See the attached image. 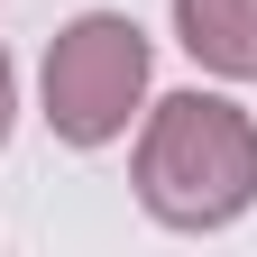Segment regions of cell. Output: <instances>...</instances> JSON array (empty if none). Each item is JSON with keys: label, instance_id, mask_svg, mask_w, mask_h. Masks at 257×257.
I'll list each match as a JSON object with an SVG mask.
<instances>
[{"label": "cell", "instance_id": "6da1fadb", "mask_svg": "<svg viewBox=\"0 0 257 257\" xmlns=\"http://www.w3.org/2000/svg\"><path fill=\"white\" fill-rule=\"evenodd\" d=\"M138 193L175 230H220L230 211H248V193H257V128H248V110H230L220 92L156 101L147 147H138Z\"/></svg>", "mask_w": 257, "mask_h": 257}, {"label": "cell", "instance_id": "277c9868", "mask_svg": "<svg viewBox=\"0 0 257 257\" xmlns=\"http://www.w3.org/2000/svg\"><path fill=\"white\" fill-rule=\"evenodd\" d=\"M0 138H10V55H0Z\"/></svg>", "mask_w": 257, "mask_h": 257}, {"label": "cell", "instance_id": "3957f363", "mask_svg": "<svg viewBox=\"0 0 257 257\" xmlns=\"http://www.w3.org/2000/svg\"><path fill=\"white\" fill-rule=\"evenodd\" d=\"M175 28L211 74H257V0H175Z\"/></svg>", "mask_w": 257, "mask_h": 257}, {"label": "cell", "instance_id": "7a4b0ae2", "mask_svg": "<svg viewBox=\"0 0 257 257\" xmlns=\"http://www.w3.org/2000/svg\"><path fill=\"white\" fill-rule=\"evenodd\" d=\"M138 92H147V37H138V19L92 10V19H74L55 37V55H46V119H55V138H74V147L119 138L128 110H138Z\"/></svg>", "mask_w": 257, "mask_h": 257}]
</instances>
